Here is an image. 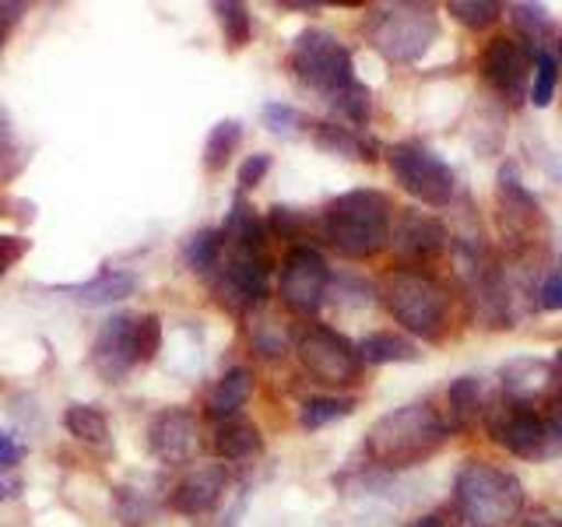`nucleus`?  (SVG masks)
Listing matches in <instances>:
<instances>
[{
    "label": "nucleus",
    "mask_w": 562,
    "mask_h": 527,
    "mask_svg": "<svg viewBox=\"0 0 562 527\" xmlns=\"http://www.w3.org/2000/svg\"><path fill=\"white\" fill-rule=\"evenodd\" d=\"M450 439L447 418L432 404H401L380 415L366 433V453L383 468H415Z\"/></svg>",
    "instance_id": "f257e3e1"
},
{
    "label": "nucleus",
    "mask_w": 562,
    "mask_h": 527,
    "mask_svg": "<svg viewBox=\"0 0 562 527\" xmlns=\"http://www.w3.org/2000/svg\"><path fill=\"white\" fill-rule=\"evenodd\" d=\"M324 236L338 254L366 260L391 243V198L383 190H348L324 211Z\"/></svg>",
    "instance_id": "f03ea898"
},
{
    "label": "nucleus",
    "mask_w": 562,
    "mask_h": 527,
    "mask_svg": "<svg viewBox=\"0 0 562 527\" xmlns=\"http://www.w3.org/2000/svg\"><path fill=\"white\" fill-rule=\"evenodd\" d=\"M383 303L394 321L422 341H443L450 327V299L436 278L418 268H394L383 281Z\"/></svg>",
    "instance_id": "7ed1b4c3"
},
{
    "label": "nucleus",
    "mask_w": 562,
    "mask_h": 527,
    "mask_svg": "<svg viewBox=\"0 0 562 527\" xmlns=\"http://www.w3.org/2000/svg\"><path fill=\"white\" fill-rule=\"evenodd\" d=\"M453 500L461 506V514L474 527H499L506 520H514L524 506V485L509 471L471 461L457 474Z\"/></svg>",
    "instance_id": "20e7f679"
},
{
    "label": "nucleus",
    "mask_w": 562,
    "mask_h": 527,
    "mask_svg": "<svg viewBox=\"0 0 562 527\" xmlns=\"http://www.w3.org/2000/svg\"><path fill=\"white\" fill-rule=\"evenodd\" d=\"M366 35L391 64H415L439 40V18L426 4H397L369 14Z\"/></svg>",
    "instance_id": "39448f33"
},
{
    "label": "nucleus",
    "mask_w": 562,
    "mask_h": 527,
    "mask_svg": "<svg viewBox=\"0 0 562 527\" xmlns=\"http://www.w3.org/2000/svg\"><path fill=\"white\" fill-rule=\"evenodd\" d=\"M292 75L303 81L310 92L324 96L330 102H338L351 85H356V75H351V53L345 49V43L338 35H330L324 29H306L295 35L292 43Z\"/></svg>",
    "instance_id": "423d86ee"
},
{
    "label": "nucleus",
    "mask_w": 562,
    "mask_h": 527,
    "mask_svg": "<svg viewBox=\"0 0 562 527\" xmlns=\"http://www.w3.org/2000/svg\"><path fill=\"white\" fill-rule=\"evenodd\" d=\"M383 158H386V166H391L397 187L408 190L415 201L436 211L453 201V187H457L453 169L436 152L412 145V141H401V145L386 148Z\"/></svg>",
    "instance_id": "0eeeda50"
},
{
    "label": "nucleus",
    "mask_w": 562,
    "mask_h": 527,
    "mask_svg": "<svg viewBox=\"0 0 562 527\" xmlns=\"http://www.w3.org/2000/svg\"><path fill=\"white\" fill-rule=\"evenodd\" d=\"M295 356L313 380L330 383V386H351L362 373L359 348L351 345L345 334H338L334 327H324V324H313L299 334Z\"/></svg>",
    "instance_id": "6e6552de"
},
{
    "label": "nucleus",
    "mask_w": 562,
    "mask_h": 527,
    "mask_svg": "<svg viewBox=\"0 0 562 527\" xmlns=\"http://www.w3.org/2000/svg\"><path fill=\"white\" fill-rule=\"evenodd\" d=\"M488 436L503 450H509L520 461H544L555 450V429L544 422L531 404L503 401L499 408H488Z\"/></svg>",
    "instance_id": "1a4fd4ad"
},
{
    "label": "nucleus",
    "mask_w": 562,
    "mask_h": 527,
    "mask_svg": "<svg viewBox=\"0 0 562 527\" xmlns=\"http://www.w3.org/2000/svg\"><path fill=\"white\" fill-rule=\"evenodd\" d=\"M330 268L321 250L313 246H295V250L281 264L278 295L292 313H316L327 299Z\"/></svg>",
    "instance_id": "9d476101"
},
{
    "label": "nucleus",
    "mask_w": 562,
    "mask_h": 527,
    "mask_svg": "<svg viewBox=\"0 0 562 527\" xmlns=\"http://www.w3.org/2000/svg\"><path fill=\"white\" fill-rule=\"evenodd\" d=\"M531 64H535L531 49H527V43L514 40V35H496V40H488L479 53V70H482L485 85L496 96H503L509 105L524 102Z\"/></svg>",
    "instance_id": "9b49d317"
},
{
    "label": "nucleus",
    "mask_w": 562,
    "mask_h": 527,
    "mask_svg": "<svg viewBox=\"0 0 562 527\" xmlns=\"http://www.w3.org/2000/svg\"><path fill=\"white\" fill-rule=\"evenodd\" d=\"M134 316L137 313L110 316V321L102 324L95 345H92V366H95V373L105 383L127 380L131 369L140 366L137 362V345H134Z\"/></svg>",
    "instance_id": "f8f14e48"
},
{
    "label": "nucleus",
    "mask_w": 562,
    "mask_h": 527,
    "mask_svg": "<svg viewBox=\"0 0 562 527\" xmlns=\"http://www.w3.org/2000/svg\"><path fill=\"white\" fill-rule=\"evenodd\" d=\"M218 292L225 303H233L236 310L254 306L268 295V254L263 250H236L228 257L225 271L218 278Z\"/></svg>",
    "instance_id": "ddd939ff"
},
{
    "label": "nucleus",
    "mask_w": 562,
    "mask_h": 527,
    "mask_svg": "<svg viewBox=\"0 0 562 527\" xmlns=\"http://www.w3.org/2000/svg\"><path fill=\"white\" fill-rule=\"evenodd\" d=\"M148 447L162 464H183L198 450V418L187 408H166L162 415H155Z\"/></svg>",
    "instance_id": "4468645a"
},
{
    "label": "nucleus",
    "mask_w": 562,
    "mask_h": 527,
    "mask_svg": "<svg viewBox=\"0 0 562 527\" xmlns=\"http://www.w3.org/2000/svg\"><path fill=\"white\" fill-rule=\"evenodd\" d=\"M228 485V471L218 461H204L198 468H190L180 485L172 489V509L183 517H198L215 509V503L222 500V492Z\"/></svg>",
    "instance_id": "2eb2a0df"
},
{
    "label": "nucleus",
    "mask_w": 562,
    "mask_h": 527,
    "mask_svg": "<svg viewBox=\"0 0 562 527\" xmlns=\"http://www.w3.org/2000/svg\"><path fill=\"white\" fill-rule=\"evenodd\" d=\"M394 239L397 254L412 260H432L436 254L447 250V228L429 215H418V211H404Z\"/></svg>",
    "instance_id": "dca6fc26"
},
{
    "label": "nucleus",
    "mask_w": 562,
    "mask_h": 527,
    "mask_svg": "<svg viewBox=\"0 0 562 527\" xmlns=\"http://www.w3.org/2000/svg\"><path fill=\"white\" fill-rule=\"evenodd\" d=\"M137 274L134 271H102L92 281H78V285H53V292L70 295L81 306H105V303H120L137 292Z\"/></svg>",
    "instance_id": "f3484780"
},
{
    "label": "nucleus",
    "mask_w": 562,
    "mask_h": 527,
    "mask_svg": "<svg viewBox=\"0 0 562 527\" xmlns=\"http://www.w3.org/2000/svg\"><path fill=\"white\" fill-rule=\"evenodd\" d=\"M499 211H503V228L506 233H524L527 236V228L531 225H541V208L538 201L527 193V187L517 180V172L514 169H503L499 172Z\"/></svg>",
    "instance_id": "a211bd4d"
},
{
    "label": "nucleus",
    "mask_w": 562,
    "mask_h": 527,
    "mask_svg": "<svg viewBox=\"0 0 562 527\" xmlns=\"http://www.w3.org/2000/svg\"><path fill=\"white\" fill-rule=\"evenodd\" d=\"M503 394L517 404H531L552 383V366L541 359H514L503 366Z\"/></svg>",
    "instance_id": "6ab92c4d"
},
{
    "label": "nucleus",
    "mask_w": 562,
    "mask_h": 527,
    "mask_svg": "<svg viewBox=\"0 0 562 527\" xmlns=\"http://www.w3.org/2000/svg\"><path fill=\"white\" fill-rule=\"evenodd\" d=\"M313 145L327 152V155H341V158H359V162H376L380 145L369 141L366 134L341 127V123H316L313 127Z\"/></svg>",
    "instance_id": "aec40b11"
},
{
    "label": "nucleus",
    "mask_w": 562,
    "mask_h": 527,
    "mask_svg": "<svg viewBox=\"0 0 562 527\" xmlns=\"http://www.w3.org/2000/svg\"><path fill=\"white\" fill-rule=\"evenodd\" d=\"M263 439H260V429L254 426L250 418H222L218 429H215V450L222 461H246V457L260 453Z\"/></svg>",
    "instance_id": "412c9836"
},
{
    "label": "nucleus",
    "mask_w": 562,
    "mask_h": 527,
    "mask_svg": "<svg viewBox=\"0 0 562 527\" xmlns=\"http://www.w3.org/2000/svg\"><path fill=\"white\" fill-rule=\"evenodd\" d=\"M250 394H254V373L246 366H236L215 383V391H211V397H207V412L215 415L218 422L233 418L243 404L250 401Z\"/></svg>",
    "instance_id": "4be33fe9"
},
{
    "label": "nucleus",
    "mask_w": 562,
    "mask_h": 527,
    "mask_svg": "<svg viewBox=\"0 0 562 527\" xmlns=\"http://www.w3.org/2000/svg\"><path fill=\"white\" fill-rule=\"evenodd\" d=\"M356 348H359V359H362V362H373V366L412 362V359H418V348H415L408 338H401V334H386V330L369 334V338H362Z\"/></svg>",
    "instance_id": "5701e85b"
},
{
    "label": "nucleus",
    "mask_w": 562,
    "mask_h": 527,
    "mask_svg": "<svg viewBox=\"0 0 562 527\" xmlns=\"http://www.w3.org/2000/svg\"><path fill=\"white\" fill-rule=\"evenodd\" d=\"M67 433L81 439L88 447H110V422L95 408V404H70L64 412Z\"/></svg>",
    "instance_id": "b1692460"
},
{
    "label": "nucleus",
    "mask_w": 562,
    "mask_h": 527,
    "mask_svg": "<svg viewBox=\"0 0 562 527\" xmlns=\"http://www.w3.org/2000/svg\"><path fill=\"white\" fill-rule=\"evenodd\" d=\"M243 141V123L239 120H218L215 127H211L207 141H204V169L207 172H222L228 162H233V155Z\"/></svg>",
    "instance_id": "393cba45"
},
{
    "label": "nucleus",
    "mask_w": 562,
    "mask_h": 527,
    "mask_svg": "<svg viewBox=\"0 0 562 527\" xmlns=\"http://www.w3.org/2000/svg\"><path fill=\"white\" fill-rule=\"evenodd\" d=\"M450 412L457 426H471L485 412V383L479 377H457L450 383Z\"/></svg>",
    "instance_id": "a878e982"
},
{
    "label": "nucleus",
    "mask_w": 562,
    "mask_h": 527,
    "mask_svg": "<svg viewBox=\"0 0 562 527\" xmlns=\"http://www.w3.org/2000/svg\"><path fill=\"white\" fill-rule=\"evenodd\" d=\"M222 246H225V236H222V228H198L190 239H187V268L193 274H207L211 268L218 264L222 257Z\"/></svg>",
    "instance_id": "bb28decb"
},
{
    "label": "nucleus",
    "mask_w": 562,
    "mask_h": 527,
    "mask_svg": "<svg viewBox=\"0 0 562 527\" xmlns=\"http://www.w3.org/2000/svg\"><path fill=\"white\" fill-rule=\"evenodd\" d=\"M351 408H356V401L351 397H310L303 408H299V426H303L306 433H316L330 426V422L345 418Z\"/></svg>",
    "instance_id": "cd10ccee"
},
{
    "label": "nucleus",
    "mask_w": 562,
    "mask_h": 527,
    "mask_svg": "<svg viewBox=\"0 0 562 527\" xmlns=\"http://www.w3.org/2000/svg\"><path fill=\"white\" fill-rule=\"evenodd\" d=\"M215 14H218V25H222V35L228 49H243L246 43H250V11H246V4H233V0H222V4H215Z\"/></svg>",
    "instance_id": "c85d7f7f"
},
{
    "label": "nucleus",
    "mask_w": 562,
    "mask_h": 527,
    "mask_svg": "<svg viewBox=\"0 0 562 527\" xmlns=\"http://www.w3.org/2000/svg\"><path fill=\"white\" fill-rule=\"evenodd\" d=\"M509 18H514V25L524 32V40L531 46H538L552 32V18L541 4H509Z\"/></svg>",
    "instance_id": "c756f323"
},
{
    "label": "nucleus",
    "mask_w": 562,
    "mask_h": 527,
    "mask_svg": "<svg viewBox=\"0 0 562 527\" xmlns=\"http://www.w3.org/2000/svg\"><path fill=\"white\" fill-rule=\"evenodd\" d=\"M447 11L457 18L461 25L474 29V32H482L488 25H496V18H499V4H492V0H450Z\"/></svg>",
    "instance_id": "7c9ffc66"
},
{
    "label": "nucleus",
    "mask_w": 562,
    "mask_h": 527,
    "mask_svg": "<svg viewBox=\"0 0 562 527\" xmlns=\"http://www.w3.org/2000/svg\"><path fill=\"white\" fill-rule=\"evenodd\" d=\"M134 345H137V362H151L162 351V321L155 313L134 316Z\"/></svg>",
    "instance_id": "2f4dec72"
},
{
    "label": "nucleus",
    "mask_w": 562,
    "mask_h": 527,
    "mask_svg": "<svg viewBox=\"0 0 562 527\" xmlns=\"http://www.w3.org/2000/svg\"><path fill=\"white\" fill-rule=\"evenodd\" d=\"M25 166V145L18 141L11 120L0 113V183L18 176V169Z\"/></svg>",
    "instance_id": "473e14b6"
},
{
    "label": "nucleus",
    "mask_w": 562,
    "mask_h": 527,
    "mask_svg": "<svg viewBox=\"0 0 562 527\" xmlns=\"http://www.w3.org/2000/svg\"><path fill=\"white\" fill-rule=\"evenodd\" d=\"M559 88V64L549 57V53H535V85H531V102L538 110L552 105Z\"/></svg>",
    "instance_id": "72a5a7b5"
},
{
    "label": "nucleus",
    "mask_w": 562,
    "mask_h": 527,
    "mask_svg": "<svg viewBox=\"0 0 562 527\" xmlns=\"http://www.w3.org/2000/svg\"><path fill=\"white\" fill-rule=\"evenodd\" d=\"M260 120H263V127L278 137H299V131H303V123H306V116L285 102H268L260 110Z\"/></svg>",
    "instance_id": "f704fd0d"
},
{
    "label": "nucleus",
    "mask_w": 562,
    "mask_h": 527,
    "mask_svg": "<svg viewBox=\"0 0 562 527\" xmlns=\"http://www.w3.org/2000/svg\"><path fill=\"white\" fill-rule=\"evenodd\" d=\"M334 105H338V110H341L351 123H356V127H362V123L369 120V88L356 81L338 102H334Z\"/></svg>",
    "instance_id": "c9c22d12"
},
{
    "label": "nucleus",
    "mask_w": 562,
    "mask_h": 527,
    "mask_svg": "<svg viewBox=\"0 0 562 527\" xmlns=\"http://www.w3.org/2000/svg\"><path fill=\"white\" fill-rule=\"evenodd\" d=\"M271 162L274 158L268 155V152H257V155H250V158H243V166H239V172H236V180H239V190H254L263 176L271 172Z\"/></svg>",
    "instance_id": "e433bc0d"
},
{
    "label": "nucleus",
    "mask_w": 562,
    "mask_h": 527,
    "mask_svg": "<svg viewBox=\"0 0 562 527\" xmlns=\"http://www.w3.org/2000/svg\"><path fill=\"white\" fill-rule=\"evenodd\" d=\"M268 225L274 228L278 236H285V239H292V236H299V228L306 225V218L299 215L295 208H285V204H274L271 208V215H268Z\"/></svg>",
    "instance_id": "4c0bfd02"
},
{
    "label": "nucleus",
    "mask_w": 562,
    "mask_h": 527,
    "mask_svg": "<svg viewBox=\"0 0 562 527\" xmlns=\"http://www.w3.org/2000/svg\"><path fill=\"white\" fill-rule=\"evenodd\" d=\"M29 239L25 236H8V233H0V274H8L18 260H22L29 254Z\"/></svg>",
    "instance_id": "58836bf2"
},
{
    "label": "nucleus",
    "mask_w": 562,
    "mask_h": 527,
    "mask_svg": "<svg viewBox=\"0 0 562 527\" xmlns=\"http://www.w3.org/2000/svg\"><path fill=\"white\" fill-rule=\"evenodd\" d=\"M541 310H549V313H562V264L559 268L544 278V285H541Z\"/></svg>",
    "instance_id": "ea45409f"
},
{
    "label": "nucleus",
    "mask_w": 562,
    "mask_h": 527,
    "mask_svg": "<svg viewBox=\"0 0 562 527\" xmlns=\"http://www.w3.org/2000/svg\"><path fill=\"white\" fill-rule=\"evenodd\" d=\"M22 457H25L22 444H18L14 436L0 433V471H11V468H18V464H22Z\"/></svg>",
    "instance_id": "a19ab883"
},
{
    "label": "nucleus",
    "mask_w": 562,
    "mask_h": 527,
    "mask_svg": "<svg viewBox=\"0 0 562 527\" xmlns=\"http://www.w3.org/2000/svg\"><path fill=\"white\" fill-rule=\"evenodd\" d=\"M520 527H562V520L552 514H531V517L520 520Z\"/></svg>",
    "instance_id": "79ce46f5"
},
{
    "label": "nucleus",
    "mask_w": 562,
    "mask_h": 527,
    "mask_svg": "<svg viewBox=\"0 0 562 527\" xmlns=\"http://www.w3.org/2000/svg\"><path fill=\"white\" fill-rule=\"evenodd\" d=\"M415 527H443V517H436V514H429V517H422V520H415Z\"/></svg>",
    "instance_id": "37998d69"
},
{
    "label": "nucleus",
    "mask_w": 562,
    "mask_h": 527,
    "mask_svg": "<svg viewBox=\"0 0 562 527\" xmlns=\"http://www.w3.org/2000/svg\"><path fill=\"white\" fill-rule=\"evenodd\" d=\"M552 373H555V380H559V386H562V348L555 351V362H552Z\"/></svg>",
    "instance_id": "c03bdc74"
},
{
    "label": "nucleus",
    "mask_w": 562,
    "mask_h": 527,
    "mask_svg": "<svg viewBox=\"0 0 562 527\" xmlns=\"http://www.w3.org/2000/svg\"><path fill=\"white\" fill-rule=\"evenodd\" d=\"M8 500V485L4 482H0V503H4Z\"/></svg>",
    "instance_id": "a18cd8bd"
},
{
    "label": "nucleus",
    "mask_w": 562,
    "mask_h": 527,
    "mask_svg": "<svg viewBox=\"0 0 562 527\" xmlns=\"http://www.w3.org/2000/svg\"><path fill=\"white\" fill-rule=\"evenodd\" d=\"M559 60H562V46H559Z\"/></svg>",
    "instance_id": "49530a36"
}]
</instances>
